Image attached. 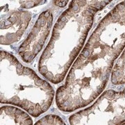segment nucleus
I'll return each instance as SVG.
<instances>
[{
    "label": "nucleus",
    "mask_w": 125,
    "mask_h": 125,
    "mask_svg": "<svg viewBox=\"0 0 125 125\" xmlns=\"http://www.w3.org/2000/svg\"><path fill=\"white\" fill-rule=\"evenodd\" d=\"M125 47V1L99 22L55 94L58 108L72 113L103 93L114 63Z\"/></svg>",
    "instance_id": "f257e3e1"
},
{
    "label": "nucleus",
    "mask_w": 125,
    "mask_h": 125,
    "mask_svg": "<svg viewBox=\"0 0 125 125\" xmlns=\"http://www.w3.org/2000/svg\"><path fill=\"white\" fill-rule=\"evenodd\" d=\"M110 1H71L54 24L52 36L42 52L38 70L47 81L58 84L65 79L85 45L94 16Z\"/></svg>",
    "instance_id": "f03ea898"
},
{
    "label": "nucleus",
    "mask_w": 125,
    "mask_h": 125,
    "mask_svg": "<svg viewBox=\"0 0 125 125\" xmlns=\"http://www.w3.org/2000/svg\"><path fill=\"white\" fill-rule=\"evenodd\" d=\"M0 102L17 106L33 117L51 107L56 92L47 81L23 65L13 54L0 53Z\"/></svg>",
    "instance_id": "7ed1b4c3"
},
{
    "label": "nucleus",
    "mask_w": 125,
    "mask_h": 125,
    "mask_svg": "<svg viewBox=\"0 0 125 125\" xmlns=\"http://www.w3.org/2000/svg\"><path fill=\"white\" fill-rule=\"evenodd\" d=\"M70 125H122L125 122V88L107 90L93 105L69 117Z\"/></svg>",
    "instance_id": "20e7f679"
},
{
    "label": "nucleus",
    "mask_w": 125,
    "mask_h": 125,
    "mask_svg": "<svg viewBox=\"0 0 125 125\" xmlns=\"http://www.w3.org/2000/svg\"><path fill=\"white\" fill-rule=\"evenodd\" d=\"M54 22V13L46 10L39 15L25 40L20 45L18 54L23 62H32L40 53L48 38Z\"/></svg>",
    "instance_id": "39448f33"
},
{
    "label": "nucleus",
    "mask_w": 125,
    "mask_h": 125,
    "mask_svg": "<svg viewBox=\"0 0 125 125\" xmlns=\"http://www.w3.org/2000/svg\"><path fill=\"white\" fill-rule=\"evenodd\" d=\"M32 14L16 10L1 20V45H11L18 42L29 26Z\"/></svg>",
    "instance_id": "423d86ee"
},
{
    "label": "nucleus",
    "mask_w": 125,
    "mask_h": 125,
    "mask_svg": "<svg viewBox=\"0 0 125 125\" xmlns=\"http://www.w3.org/2000/svg\"><path fill=\"white\" fill-rule=\"evenodd\" d=\"M1 125H33L31 116L20 108L4 106L0 111Z\"/></svg>",
    "instance_id": "0eeeda50"
},
{
    "label": "nucleus",
    "mask_w": 125,
    "mask_h": 125,
    "mask_svg": "<svg viewBox=\"0 0 125 125\" xmlns=\"http://www.w3.org/2000/svg\"><path fill=\"white\" fill-rule=\"evenodd\" d=\"M111 81L113 85L125 84V47L114 63Z\"/></svg>",
    "instance_id": "6e6552de"
},
{
    "label": "nucleus",
    "mask_w": 125,
    "mask_h": 125,
    "mask_svg": "<svg viewBox=\"0 0 125 125\" xmlns=\"http://www.w3.org/2000/svg\"><path fill=\"white\" fill-rule=\"evenodd\" d=\"M34 125H66L61 117L56 114H48L40 118Z\"/></svg>",
    "instance_id": "1a4fd4ad"
},
{
    "label": "nucleus",
    "mask_w": 125,
    "mask_h": 125,
    "mask_svg": "<svg viewBox=\"0 0 125 125\" xmlns=\"http://www.w3.org/2000/svg\"><path fill=\"white\" fill-rule=\"evenodd\" d=\"M18 4L22 9H31L38 5L42 4L47 1H18Z\"/></svg>",
    "instance_id": "9d476101"
},
{
    "label": "nucleus",
    "mask_w": 125,
    "mask_h": 125,
    "mask_svg": "<svg viewBox=\"0 0 125 125\" xmlns=\"http://www.w3.org/2000/svg\"><path fill=\"white\" fill-rule=\"evenodd\" d=\"M53 2L54 4H56V6L63 8L64 6H65L67 5L68 1H54Z\"/></svg>",
    "instance_id": "9b49d317"
},
{
    "label": "nucleus",
    "mask_w": 125,
    "mask_h": 125,
    "mask_svg": "<svg viewBox=\"0 0 125 125\" xmlns=\"http://www.w3.org/2000/svg\"><path fill=\"white\" fill-rule=\"evenodd\" d=\"M122 125H125V123H124V124H122Z\"/></svg>",
    "instance_id": "f8f14e48"
}]
</instances>
